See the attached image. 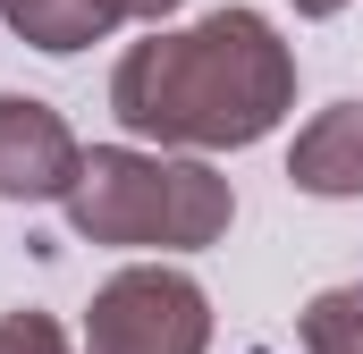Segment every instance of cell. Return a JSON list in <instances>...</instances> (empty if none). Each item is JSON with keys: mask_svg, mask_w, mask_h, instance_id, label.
<instances>
[{"mask_svg": "<svg viewBox=\"0 0 363 354\" xmlns=\"http://www.w3.org/2000/svg\"><path fill=\"white\" fill-rule=\"evenodd\" d=\"M77 228L118 245H203L228 228V185L211 169H169L135 152H93L77 169Z\"/></svg>", "mask_w": 363, "mask_h": 354, "instance_id": "7a4b0ae2", "label": "cell"}, {"mask_svg": "<svg viewBox=\"0 0 363 354\" xmlns=\"http://www.w3.org/2000/svg\"><path fill=\"white\" fill-rule=\"evenodd\" d=\"M296 8H338V0H296Z\"/></svg>", "mask_w": 363, "mask_h": 354, "instance_id": "9c48e42d", "label": "cell"}, {"mask_svg": "<svg viewBox=\"0 0 363 354\" xmlns=\"http://www.w3.org/2000/svg\"><path fill=\"white\" fill-rule=\"evenodd\" d=\"M296 185H313V194H363V101H338L296 144Z\"/></svg>", "mask_w": 363, "mask_h": 354, "instance_id": "5b68a950", "label": "cell"}, {"mask_svg": "<svg viewBox=\"0 0 363 354\" xmlns=\"http://www.w3.org/2000/svg\"><path fill=\"white\" fill-rule=\"evenodd\" d=\"M77 177V144L43 101L0 93V194H60Z\"/></svg>", "mask_w": 363, "mask_h": 354, "instance_id": "277c9868", "label": "cell"}, {"mask_svg": "<svg viewBox=\"0 0 363 354\" xmlns=\"http://www.w3.org/2000/svg\"><path fill=\"white\" fill-rule=\"evenodd\" d=\"M93 354H203V295L178 270H127L93 304Z\"/></svg>", "mask_w": 363, "mask_h": 354, "instance_id": "3957f363", "label": "cell"}, {"mask_svg": "<svg viewBox=\"0 0 363 354\" xmlns=\"http://www.w3.org/2000/svg\"><path fill=\"white\" fill-rule=\"evenodd\" d=\"M304 329H313L321 354H363V295H321Z\"/></svg>", "mask_w": 363, "mask_h": 354, "instance_id": "52a82bcc", "label": "cell"}, {"mask_svg": "<svg viewBox=\"0 0 363 354\" xmlns=\"http://www.w3.org/2000/svg\"><path fill=\"white\" fill-rule=\"evenodd\" d=\"M287 101V59L245 8L203 17L178 42H135L118 68V118L178 144H254Z\"/></svg>", "mask_w": 363, "mask_h": 354, "instance_id": "6da1fadb", "label": "cell"}, {"mask_svg": "<svg viewBox=\"0 0 363 354\" xmlns=\"http://www.w3.org/2000/svg\"><path fill=\"white\" fill-rule=\"evenodd\" d=\"M0 354H60V329L51 321H9L0 329Z\"/></svg>", "mask_w": 363, "mask_h": 354, "instance_id": "ba28073f", "label": "cell"}, {"mask_svg": "<svg viewBox=\"0 0 363 354\" xmlns=\"http://www.w3.org/2000/svg\"><path fill=\"white\" fill-rule=\"evenodd\" d=\"M0 17L26 25L43 51H77V42H93L101 25H118L127 8H118V0H0Z\"/></svg>", "mask_w": 363, "mask_h": 354, "instance_id": "8992f818", "label": "cell"}]
</instances>
